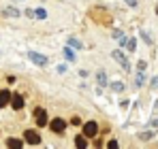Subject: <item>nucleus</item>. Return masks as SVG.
<instances>
[{
	"label": "nucleus",
	"instance_id": "nucleus-5",
	"mask_svg": "<svg viewBox=\"0 0 158 149\" xmlns=\"http://www.w3.org/2000/svg\"><path fill=\"white\" fill-rule=\"evenodd\" d=\"M28 58L34 62V64H39V66H47V58L43 55V53H36V51H30L28 53Z\"/></svg>",
	"mask_w": 158,
	"mask_h": 149
},
{
	"label": "nucleus",
	"instance_id": "nucleus-16",
	"mask_svg": "<svg viewBox=\"0 0 158 149\" xmlns=\"http://www.w3.org/2000/svg\"><path fill=\"white\" fill-rule=\"evenodd\" d=\"M113 90H115V92H122V90H124V85H122L120 81H115V83H113Z\"/></svg>",
	"mask_w": 158,
	"mask_h": 149
},
{
	"label": "nucleus",
	"instance_id": "nucleus-4",
	"mask_svg": "<svg viewBox=\"0 0 158 149\" xmlns=\"http://www.w3.org/2000/svg\"><path fill=\"white\" fill-rule=\"evenodd\" d=\"M49 126H52V130L56 132V134H62V132L66 130V122H64V119H60V117H53V122Z\"/></svg>",
	"mask_w": 158,
	"mask_h": 149
},
{
	"label": "nucleus",
	"instance_id": "nucleus-15",
	"mask_svg": "<svg viewBox=\"0 0 158 149\" xmlns=\"http://www.w3.org/2000/svg\"><path fill=\"white\" fill-rule=\"evenodd\" d=\"M64 55H66V58H69L71 62H75V53H73L71 49H64Z\"/></svg>",
	"mask_w": 158,
	"mask_h": 149
},
{
	"label": "nucleus",
	"instance_id": "nucleus-9",
	"mask_svg": "<svg viewBox=\"0 0 158 149\" xmlns=\"http://www.w3.org/2000/svg\"><path fill=\"white\" fill-rule=\"evenodd\" d=\"M22 145H24V141H19V139H6V147H11V149H22Z\"/></svg>",
	"mask_w": 158,
	"mask_h": 149
},
{
	"label": "nucleus",
	"instance_id": "nucleus-13",
	"mask_svg": "<svg viewBox=\"0 0 158 149\" xmlns=\"http://www.w3.org/2000/svg\"><path fill=\"white\" fill-rule=\"evenodd\" d=\"M34 17H36V19H45V17H47V11H45V9H36V11H34Z\"/></svg>",
	"mask_w": 158,
	"mask_h": 149
},
{
	"label": "nucleus",
	"instance_id": "nucleus-18",
	"mask_svg": "<svg viewBox=\"0 0 158 149\" xmlns=\"http://www.w3.org/2000/svg\"><path fill=\"white\" fill-rule=\"evenodd\" d=\"M107 147H111V149H115V147H118V143H115V141H109V143H107Z\"/></svg>",
	"mask_w": 158,
	"mask_h": 149
},
{
	"label": "nucleus",
	"instance_id": "nucleus-14",
	"mask_svg": "<svg viewBox=\"0 0 158 149\" xmlns=\"http://www.w3.org/2000/svg\"><path fill=\"white\" fill-rule=\"evenodd\" d=\"M96 79H98V85H107V74L103 73V70L96 74Z\"/></svg>",
	"mask_w": 158,
	"mask_h": 149
},
{
	"label": "nucleus",
	"instance_id": "nucleus-19",
	"mask_svg": "<svg viewBox=\"0 0 158 149\" xmlns=\"http://www.w3.org/2000/svg\"><path fill=\"white\" fill-rule=\"evenodd\" d=\"M126 2H128L131 6H135V4H137V0H126Z\"/></svg>",
	"mask_w": 158,
	"mask_h": 149
},
{
	"label": "nucleus",
	"instance_id": "nucleus-20",
	"mask_svg": "<svg viewBox=\"0 0 158 149\" xmlns=\"http://www.w3.org/2000/svg\"><path fill=\"white\" fill-rule=\"evenodd\" d=\"M152 126H156V128H158V119H154V122H152Z\"/></svg>",
	"mask_w": 158,
	"mask_h": 149
},
{
	"label": "nucleus",
	"instance_id": "nucleus-10",
	"mask_svg": "<svg viewBox=\"0 0 158 149\" xmlns=\"http://www.w3.org/2000/svg\"><path fill=\"white\" fill-rule=\"evenodd\" d=\"M2 13H4V15H9V17H19V11H17V9H11V6H4V9H2Z\"/></svg>",
	"mask_w": 158,
	"mask_h": 149
},
{
	"label": "nucleus",
	"instance_id": "nucleus-3",
	"mask_svg": "<svg viewBox=\"0 0 158 149\" xmlns=\"http://www.w3.org/2000/svg\"><path fill=\"white\" fill-rule=\"evenodd\" d=\"M96 134H98V126H96V122H88V124H83V136L92 139V136H96Z\"/></svg>",
	"mask_w": 158,
	"mask_h": 149
},
{
	"label": "nucleus",
	"instance_id": "nucleus-21",
	"mask_svg": "<svg viewBox=\"0 0 158 149\" xmlns=\"http://www.w3.org/2000/svg\"><path fill=\"white\" fill-rule=\"evenodd\" d=\"M156 15H158V4H156Z\"/></svg>",
	"mask_w": 158,
	"mask_h": 149
},
{
	"label": "nucleus",
	"instance_id": "nucleus-2",
	"mask_svg": "<svg viewBox=\"0 0 158 149\" xmlns=\"http://www.w3.org/2000/svg\"><path fill=\"white\" fill-rule=\"evenodd\" d=\"M34 122H36L39 128L47 126V113H45V109H34Z\"/></svg>",
	"mask_w": 158,
	"mask_h": 149
},
{
	"label": "nucleus",
	"instance_id": "nucleus-7",
	"mask_svg": "<svg viewBox=\"0 0 158 149\" xmlns=\"http://www.w3.org/2000/svg\"><path fill=\"white\" fill-rule=\"evenodd\" d=\"M9 102H11V107H13L15 111H19V109L24 107V98H22L19 94H15V96H11V100H9Z\"/></svg>",
	"mask_w": 158,
	"mask_h": 149
},
{
	"label": "nucleus",
	"instance_id": "nucleus-6",
	"mask_svg": "<svg viewBox=\"0 0 158 149\" xmlns=\"http://www.w3.org/2000/svg\"><path fill=\"white\" fill-rule=\"evenodd\" d=\"M24 134H26L24 139H26V141L30 143V145H36V143L41 141V136H39V132H36V130H26Z\"/></svg>",
	"mask_w": 158,
	"mask_h": 149
},
{
	"label": "nucleus",
	"instance_id": "nucleus-17",
	"mask_svg": "<svg viewBox=\"0 0 158 149\" xmlns=\"http://www.w3.org/2000/svg\"><path fill=\"white\" fill-rule=\"evenodd\" d=\"M143 79H145V77H143V70H141V73L137 74V85H141V83H143Z\"/></svg>",
	"mask_w": 158,
	"mask_h": 149
},
{
	"label": "nucleus",
	"instance_id": "nucleus-12",
	"mask_svg": "<svg viewBox=\"0 0 158 149\" xmlns=\"http://www.w3.org/2000/svg\"><path fill=\"white\" fill-rule=\"evenodd\" d=\"M69 47H75V49H81L83 45L79 43V41H77V38H75V36H71V38H69Z\"/></svg>",
	"mask_w": 158,
	"mask_h": 149
},
{
	"label": "nucleus",
	"instance_id": "nucleus-11",
	"mask_svg": "<svg viewBox=\"0 0 158 149\" xmlns=\"http://www.w3.org/2000/svg\"><path fill=\"white\" fill-rule=\"evenodd\" d=\"M75 145H77L79 149H85V147H88V141H85V136H77V139H75Z\"/></svg>",
	"mask_w": 158,
	"mask_h": 149
},
{
	"label": "nucleus",
	"instance_id": "nucleus-1",
	"mask_svg": "<svg viewBox=\"0 0 158 149\" xmlns=\"http://www.w3.org/2000/svg\"><path fill=\"white\" fill-rule=\"evenodd\" d=\"M111 55H113V60H115V62H118V64H120L124 70H128V68H131V64H128L126 55H124V53H122L120 49H113V53H111Z\"/></svg>",
	"mask_w": 158,
	"mask_h": 149
},
{
	"label": "nucleus",
	"instance_id": "nucleus-8",
	"mask_svg": "<svg viewBox=\"0 0 158 149\" xmlns=\"http://www.w3.org/2000/svg\"><path fill=\"white\" fill-rule=\"evenodd\" d=\"M9 100H11V92H9V90H2V92H0V109L6 107Z\"/></svg>",
	"mask_w": 158,
	"mask_h": 149
}]
</instances>
